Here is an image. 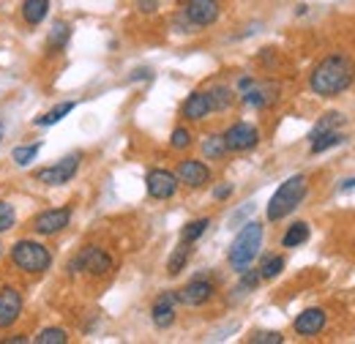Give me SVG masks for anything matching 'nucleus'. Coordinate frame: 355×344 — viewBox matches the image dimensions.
<instances>
[{"mask_svg":"<svg viewBox=\"0 0 355 344\" xmlns=\"http://www.w3.org/2000/svg\"><path fill=\"white\" fill-rule=\"evenodd\" d=\"M211 110H214V107H211L208 93H191V96L186 98V104H183V118H189V121H202Z\"/></svg>","mask_w":355,"mask_h":344,"instance_id":"obj_16","label":"nucleus"},{"mask_svg":"<svg viewBox=\"0 0 355 344\" xmlns=\"http://www.w3.org/2000/svg\"><path fill=\"white\" fill-rule=\"evenodd\" d=\"M282 270H284V257H279V255H276V257H268L266 262H263L260 276H263V279H276Z\"/></svg>","mask_w":355,"mask_h":344,"instance_id":"obj_28","label":"nucleus"},{"mask_svg":"<svg viewBox=\"0 0 355 344\" xmlns=\"http://www.w3.org/2000/svg\"><path fill=\"white\" fill-rule=\"evenodd\" d=\"M71 110H74V101H66V104H58L55 110H49L46 115H42V118H39L36 123H39V126H55V123H58V121H63V115H69Z\"/></svg>","mask_w":355,"mask_h":344,"instance_id":"obj_23","label":"nucleus"},{"mask_svg":"<svg viewBox=\"0 0 355 344\" xmlns=\"http://www.w3.org/2000/svg\"><path fill=\"white\" fill-rule=\"evenodd\" d=\"M14 208L8 203H0V232H8L14 227Z\"/></svg>","mask_w":355,"mask_h":344,"instance_id":"obj_31","label":"nucleus"},{"mask_svg":"<svg viewBox=\"0 0 355 344\" xmlns=\"http://www.w3.org/2000/svg\"><path fill=\"white\" fill-rule=\"evenodd\" d=\"M293 328H295V334H301V336H317V334L325 328V311H322V309H306V311H301V314L295 317Z\"/></svg>","mask_w":355,"mask_h":344,"instance_id":"obj_14","label":"nucleus"},{"mask_svg":"<svg viewBox=\"0 0 355 344\" xmlns=\"http://www.w3.org/2000/svg\"><path fill=\"white\" fill-rule=\"evenodd\" d=\"M273 93H276L273 85H257V87L252 85V90L243 93V101H246L249 107H266V104H270V101L276 98Z\"/></svg>","mask_w":355,"mask_h":344,"instance_id":"obj_18","label":"nucleus"},{"mask_svg":"<svg viewBox=\"0 0 355 344\" xmlns=\"http://www.w3.org/2000/svg\"><path fill=\"white\" fill-rule=\"evenodd\" d=\"M211 295H214V284L205 279H194L178 293V301L183 306H202L205 301H211Z\"/></svg>","mask_w":355,"mask_h":344,"instance_id":"obj_13","label":"nucleus"},{"mask_svg":"<svg viewBox=\"0 0 355 344\" xmlns=\"http://www.w3.org/2000/svg\"><path fill=\"white\" fill-rule=\"evenodd\" d=\"M208 98H211V107L214 110H227L230 104H232V90L230 87H224V85H219V87H214L211 93H208Z\"/></svg>","mask_w":355,"mask_h":344,"instance_id":"obj_25","label":"nucleus"},{"mask_svg":"<svg viewBox=\"0 0 355 344\" xmlns=\"http://www.w3.org/2000/svg\"><path fill=\"white\" fill-rule=\"evenodd\" d=\"M0 257H3V243H0Z\"/></svg>","mask_w":355,"mask_h":344,"instance_id":"obj_38","label":"nucleus"},{"mask_svg":"<svg viewBox=\"0 0 355 344\" xmlns=\"http://www.w3.org/2000/svg\"><path fill=\"white\" fill-rule=\"evenodd\" d=\"M227 150H252L257 142H260V131L254 129L252 123H235L222 134Z\"/></svg>","mask_w":355,"mask_h":344,"instance_id":"obj_7","label":"nucleus"},{"mask_svg":"<svg viewBox=\"0 0 355 344\" xmlns=\"http://www.w3.org/2000/svg\"><path fill=\"white\" fill-rule=\"evenodd\" d=\"M22 314V295L14 287L0 290V331L11 328Z\"/></svg>","mask_w":355,"mask_h":344,"instance_id":"obj_10","label":"nucleus"},{"mask_svg":"<svg viewBox=\"0 0 355 344\" xmlns=\"http://www.w3.org/2000/svg\"><path fill=\"white\" fill-rule=\"evenodd\" d=\"M309 224L306 221H295L287 232H284V238H282V246L284 249H295V246H301V243H306L309 241Z\"/></svg>","mask_w":355,"mask_h":344,"instance_id":"obj_17","label":"nucleus"},{"mask_svg":"<svg viewBox=\"0 0 355 344\" xmlns=\"http://www.w3.org/2000/svg\"><path fill=\"white\" fill-rule=\"evenodd\" d=\"M11 259L25 273H44L46 268L52 265V257H49L46 246L36 243V241H17L11 246Z\"/></svg>","mask_w":355,"mask_h":344,"instance_id":"obj_4","label":"nucleus"},{"mask_svg":"<svg viewBox=\"0 0 355 344\" xmlns=\"http://www.w3.org/2000/svg\"><path fill=\"white\" fill-rule=\"evenodd\" d=\"M156 6H159V0H139V11H145V14L156 11Z\"/></svg>","mask_w":355,"mask_h":344,"instance_id":"obj_35","label":"nucleus"},{"mask_svg":"<svg viewBox=\"0 0 355 344\" xmlns=\"http://www.w3.org/2000/svg\"><path fill=\"white\" fill-rule=\"evenodd\" d=\"M49 11V0H25L22 3V17L28 25H39Z\"/></svg>","mask_w":355,"mask_h":344,"instance_id":"obj_19","label":"nucleus"},{"mask_svg":"<svg viewBox=\"0 0 355 344\" xmlns=\"http://www.w3.org/2000/svg\"><path fill=\"white\" fill-rule=\"evenodd\" d=\"M189 255H191V243L180 241V246H178L175 252H173V257H170V262H167V270H170V276H178V273L183 270V265L189 262Z\"/></svg>","mask_w":355,"mask_h":344,"instance_id":"obj_21","label":"nucleus"},{"mask_svg":"<svg viewBox=\"0 0 355 344\" xmlns=\"http://www.w3.org/2000/svg\"><path fill=\"white\" fill-rule=\"evenodd\" d=\"M230 194H232V186H230V183H224V186H219V189H214V197H216V200H227Z\"/></svg>","mask_w":355,"mask_h":344,"instance_id":"obj_34","label":"nucleus"},{"mask_svg":"<svg viewBox=\"0 0 355 344\" xmlns=\"http://www.w3.org/2000/svg\"><path fill=\"white\" fill-rule=\"evenodd\" d=\"M0 139H3V126H0Z\"/></svg>","mask_w":355,"mask_h":344,"instance_id":"obj_39","label":"nucleus"},{"mask_svg":"<svg viewBox=\"0 0 355 344\" xmlns=\"http://www.w3.org/2000/svg\"><path fill=\"white\" fill-rule=\"evenodd\" d=\"M69 25L66 22H55V28H52V33H49V44L52 46H63V44L69 42Z\"/></svg>","mask_w":355,"mask_h":344,"instance_id":"obj_30","label":"nucleus"},{"mask_svg":"<svg viewBox=\"0 0 355 344\" xmlns=\"http://www.w3.org/2000/svg\"><path fill=\"white\" fill-rule=\"evenodd\" d=\"M345 142V134H339V131H322V134H317V137H311V153H322V150H328V148H336V145H342Z\"/></svg>","mask_w":355,"mask_h":344,"instance_id":"obj_20","label":"nucleus"},{"mask_svg":"<svg viewBox=\"0 0 355 344\" xmlns=\"http://www.w3.org/2000/svg\"><path fill=\"white\" fill-rule=\"evenodd\" d=\"M208 224H211L208 218H197V221L186 224V227H183V232H180V241H186V243H194V241H200V238L205 235Z\"/></svg>","mask_w":355,"mask_h":344,"instance_id":"obj_22","label":"nucleus"},{"mask_svg":"<svg viewBox=\"0 0 355 344\" xmlns=\"http://www.w3.org/2000/svg\"><path fill=\"white\" fill-rule=\"evenodd\" d=\"M355 63L347 55H328L311 71V90L317 96H336L353 85Z\"/></svg>","mask_w":355,"mask_h":344,"instance_id":"obj_1","label":"nucleus"},{"mask_svg":"<svg viewBox=\"0 0 355 344\" xmlns=\"http://www.w3.org/2000/svg\"><path fill=\"white\" fill-rule=\"evenodd\" d=\"M170 142H173V148H175V150H183V148H189V145H191V134H189L186 129H175L173 131V139H170Z\"/></svg>","mask_w":355,"mask_h":344,"instance_id":"obj_33","label":"nucleus"},{"mask_svg":"<svg viewBox=\"0 0 355 344\" xmlns=\"http://www.w3.org/2000/svg\"><path fill=\"white\" fill-rule=\"evenodd\" d=\"M202 153H205L208 159H222L224 153H227L224 137H219V134H211V137L202 142Z\"/></svg>","mask_w":355,"mask_h":344,"instance_id":"obj_24","label":"nucleus"},{"mask_svg":"<svg viewBox=\"0 0 355 344\" xmlns=\"http://www.w3.org/2000/svg\"><path fill=\"white\" fill-rule=\"evenodd\" d=\"M178 180L191 186V189H200L211 180V170L202 164V162H194V159H186L178 164Z\"/></svg>","mask_w":355,"mask_h":344,"instance_id":"obj_12","label":"nucleus"},{"mask_svg":"<svg viewBox=\"0 0 355 344\" xmlns=\"http://www.w3.org/2000/svg\"><path fill=\"white\" fill-rule=\"evenodd\" d=\"M145 183H148V194L153 200H170L178 191V175L167 170H150Z\"/></svg>","mask_w":355,"mask_h":344,"instance_id":"obj_8","label":"nucleus"},{"mask_svg":"<svg viewBox=\"0 0 355 344\" xmlns=\"http://www.w3.org/2000/svg\"><path fill=\"white\" fill-rule=\"evenodd\" d=\"M342 121H345V118H342L339 112H328V115H325V118H322V121H320V123L314 126V131H311V137H317V134H322V131H331L334 126H339ZM311 137H309V139H311Z\"/></svg>","mask_w":355,"mask_h":344,"instance_id":"obj_29","label":"nucleus"},{"mask_svg":"<svg viewBox=\"0 0 355 344\" xmlns=\"http://www.w3.org/2000/svg\"><path fill=\"white\" fill-rule=\"evenodd\" d=\"M71 270H88L93 276H104V273L112 270V257L104 249L88 246V249L80 252V257L71 262Z\"/></svg>","mask_w":355,"mask_h":344,"instance_id":"obj_6","label":"nucleus"},{"mask_svg":"<svg viewBox=\"0 0 355 344\" xmlns=\"http://www.w3.org/2000/svg\"><path fill=\"white\" fill-rule=\"evenodd\" d=\"M304 197H306V178L304 175H293L270 197V203H268V218L270 221H279V218L290 216L304 203Z\"/></svg>","mask_w":355,"mask_h":344,"instance_id":"obj_2","label":"nucleus"},{"mask_svg":"<svg viewBox=\"0 0 355 344\" xmlns=\"http://www.w3.org/2000/svg\"><path fill=\"white\" fill-rule=\"evenodd\" d=\"M355 189V178H350V180H345V186H342V191H353Z\"/></svg>","mask_w":355,"mask_h":344,"instance_id":"obj_37","label":"nucleus"},{"mask_svg":"<svg viewBox=\"0 0 355 344\" xmlns=\"http://www.w3.org/2000/svg\"><path fill=\"white\" fill-rule=\"evenodd\" d=\"M36 342L39 344H66L69 342V334H66L63 328H46V331H42V334L36 336Z\"/></svg>","mask_w":355,"mask_h":344,"instance_id":"obj_27","label":"nucleus"},{"mask_svg":"<svg viewBox=\"0 0 355 344\" xmlns=\"http://www.w3.org/2000/svg\"><path fill=\"white\" fill-rule=\"evenodd\" d=\"M39 150H42V145L36 142V145H22V148H17L14 150V162L19 164V167H28L36 156H39Z\"/></svg>","mask_w":355,"mask_h":344,"instance_id":"obj_26","label":"nucleus"},{"mask_svg":"<svg viewBox=\"0 0 355 344\" xmlns=\"http://www.w3.org/2000/svg\"><path fill=\"white\" fill-rule=\"evenodd\" d=\"M69 221H71V208H52V211H44V214L36 216L33 230L39 235H55V232L66 230Z\"/></svg>","mask_w":355,"mask_h":344,"instance_id":"obj_9","label":"nucleus"},{"mask_svg":"<svg viewBox=\"0 0 355 344\" xmlns=\"http://www.w3.org/2000/svg\"><path fill=\"white\" fill-rule=\"evenodd\" d=\"M260 246H263V224L249 221V224L238 232V238L232 241V246H230V265H232L235 270L249 268V265L254 262V257L260 255Z\"/></svg>","mask_w":355,"mask_h":344,"instance_id":"obj_3","label":"nucleus"},{"mask_svg":"<svg viewBox=\"0 0 355 344\" xmlns=\"http://www.w3.org/2000/svg\"><path fill=\"white\" fill-rule=\"evenodd\" d=\"M186 17L191 25H211L219 19V0H189Z\"/></svg>","mask_w":355,"mask_h":344,"instance_id":"obj_11","label":"nucleus"},{"mask_svg":"<svg viewBox=\"0 0 355 344\" xmlns=\"http://www.w3.org/2000/svg\"><path fill=\"white\" fill-rule=\"evenodd\" d=\"M254 85V83H252V80H249V77H243V80H241V83H238V87H241V90H249V87Z\"/></svg>","mask_w":355,"mask_h":344,"instance_id":"obj_36","label":"nucleus"},{"mask_svg":"<svg viewBox=\"0 0 355 344\" xmlns=\"http://www.w3.org/2000/svg\"><path fill=\"white\" fill-rule=\"evenodd\" d=\"M80 153H71V156H66V159H60V162H55L52 167H44V170L36 172V180L39 183H44V186H63V183H69L77 170H80Z\"/></svg>","mask_w":355,"mask_h":344,"instance_id":"obj_5","label":"nucleus"},{"mask_svg":"<svg viewBox=\"0 0 355 344\" xmlns=\"http://www.w3.org/2000/svg\"><path fill=\"white\" fill-rule=\"evenodd\" d=\"M175 303H178L175 293H164V295L156 298L153 309H150L156 328H170V325L175 322Z\"/></svg>","mask_w":355,"mask_h":344,"instance_id":"obj_15","label":"nucleus"},{"mask_svg":"<svg viewBox=\"0 0 355 344\" xmlns=\"http://www.w3.org/2000/svg\"><path fill=\"white\" fill-rule=\"evenodd\" d=\"M282 334H276V331H260V334H254L252 336V344H282Z\"/></svg>","mask_w":355,"mask_h":344,"instance_id":"obj_32","label":"nucleus"}]
</instances>
